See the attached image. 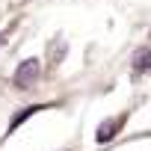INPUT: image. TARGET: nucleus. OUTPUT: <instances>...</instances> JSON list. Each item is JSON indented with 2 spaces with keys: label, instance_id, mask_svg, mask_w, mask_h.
Here are the masks:
<instances>
[{
  "label": "nucleus",
  "instance_id": "f257e3e1",
  "mask_svg": "<svg viewBox=\"0 0 151 151\" xmlns=\"http://www.w3.org/2000/svg\"><path fill=\"white\" fill-rule=\"evenodd\" d=\"M39 59H24L21 65H18V71H15V86H21V89H27V86H33L36 80H39Z\"/></svg>",
  "mask_w": 151,
  "mask_h": 151
},
{
  "label": "nucleus",
  "instance_id": "f03ea898",
  "mask_svg": "<svg viewBox=\"0 0 151 151\" xmlns=\"http://www.w3.org/2000/svg\"><path fill=\"white\" fill-rule=\"evenodd\" d=\"M119 127V119L116 122H110V124H101V130H98V142H107V139H113V130Z\"/></svg>",
  "mask_w": 151,
  "mask_h": 151
},
{
  "label": "nucleus",
  "instance_id": "7ed1b4c3",
  "mask_svg": "<svg viewBox=\"0 0 151 151\" xmlns=\"http://www.w3.org/2000/svg\"><path fill=\"white\" fill-rule=\"evenodd\" d=\"M148 65H151V50H142L136 56V68H148Z\"/></svg>",
  "mask_w": 151,
  "mask_h": 151
},
{
  "label": "nucleus",
  "instance_id": "20e7f679",
  "mask_svg": "<svg viewBox=\"0 0 151 151\" xmlns=\"http://www.w3.org/2000/svg\"><path fill=\"white\" fill-rule=\"evenodd\" d=\"M0 45H3V39H0Z\"/></svg>",
  "mask_w": 151,
  "mask_h": 151
}]
</instances>
